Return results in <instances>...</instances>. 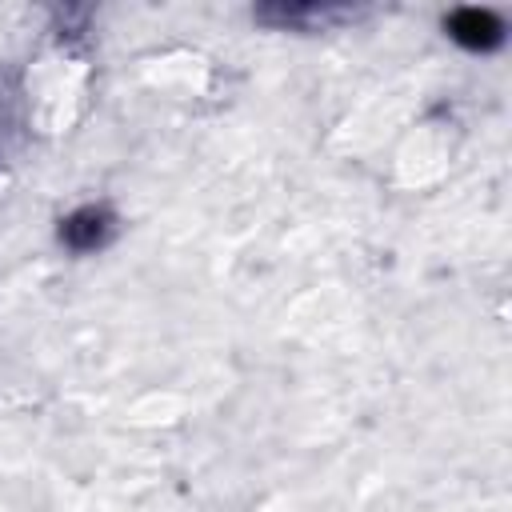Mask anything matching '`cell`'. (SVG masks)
Wrapping results in <instances>:
<instances>
[{
	"label": "cell",
	"instance_id": "6da1fadb",
	"mask_svg": "<svg viewBox=\"0 0 512 512\" xmlns=\"http://www.w3.org/2000/svg\"><path fill=\"white\" fill-rule=\"evenodd\" d=\"M108 232H112V220H108L104 208H80V212H72L64 220L60 240L68 248H76V252H88V248H100L108 240Z\"/></svg>",
	"mask_w": 512,
	"mask_h": 512
},
{
	"label": "cell",
	"instance_id": "7a4b0ae2",
	"mask_svg": "<svg viewBox=\"0 0 512 512\" xmlns=\"http://www.w3.org/2000/svg\"><path fill=\"white\" fill-rule=\"evenodd\" d=\"M448 32L468 48H492L500 44V20L480 8H460L448 16Z\"/></svg>",
	"mask_w": 512,
	"mask_h": 512
}]
</instances>
